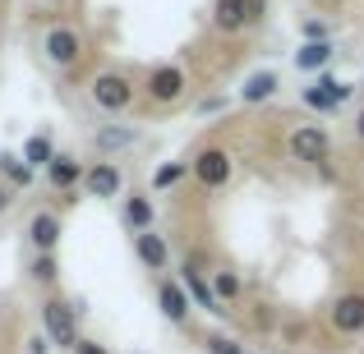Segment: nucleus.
Here are the masks:
<instances>
[{
  "label": "nucleus",
  "instance_id": "f257e3e1",
  "mask_svg": "<svg viewBox=\"0 0 364 354\" xmlns=\"http://www.w3.org/2000/svg\"><path fill=\"white\" fill-rule=\"evenodd\" d=\"M79 318H83V304H65L60 294L42 299V336L51 345H65V350L79 345Z\"/></svg>",
  "mask_w": 364,
  "mask_h": 354
},
{
  "label": "nucleus",
  "instance_id": "f03ea898",
  "mask_svg": "<svg viewBox=\"0 0 364 354\" xmlns=\"http://www.w3.org/2000/svg\"><path fill=\"white\" fill-rule=\"evenodd\" d=\"M42 55H46V65H55V70H74V65H79V55H83L79 28L51 23V28L42 33Z\"/></svg>",
  "mask_w": 364,
  "mask_h": 354
},
{
  "label": "nucleus",
  "instance_id": "7ed1b4c3",
  "mask_svg": "<svg viewBox=\"0 0 364 354\" xmlns=\"http://www.w3.org/2000/svg\"><path fill=\"white\" fill-rule=\"evenodd\" d=\"M350 97H355V88L341 83V79H332V74H318L309 88H300V101L314 111V116H332V111H341Z\"/></svg>",
  "mask_w": 364,
  "mask_h": 354
},
{
  "label": "nucleus",
  "instance_id": "20e7f679",
  "mask_svg": "<svg viewBox=\"0 0 364 354\" xmlns=\"http://www.w3.org/2000/svg\"><path fill=\"white\" fill-rule=\"evenodd\" d=\"M189 170H194V179L203 189H226V184H231V175H235V161H231V152H226V148H203V152H194Z\"/></svg>",
  "mask_w": 364,
  "mask_h": 354
},
{
  "label": "nucleus",
  "instance_id": "39448f33",
  "mask_svg": "<svg viewBox=\"0 0 364 354\" xmlns=\"http://www.w3.org/2000/svg\"><path fill=\"white\" fill-rule=\"evenodd\" d=\"M129 101H134V83L124 79V74L107 70V74H97V79H92V106H97V111L120 116V111H129Z\"/></svg>",
  "mask_w": 364,
  "mask_h": 354
},
{
  "label": "nucleus",
  "instance_id": "423d86ee",
  "mask_svg": "<svg viewBox=\"0 0 364 354\" xmlns=\"http://www.w3.org/2000/svg\"><path fill=\"white\" fill-rule=\"evenodd\" d=\"M83 194L88 198H124L129 189H124V170L116 161H92L88 170H83Z\"/></svg>",
  "mask_w": 364,
  "mask_h": 354
},
{
  "label": "nucleus",
  "instance_id": "0eeeda50",
  "mask_svg": "<svg viewBox=\"0 0 364 354\" xmlns=\"http://www.w3.org/2000/svg\"><path fill=\"white\" fill-rule=\"evenodd\" d=\"M185 88H189V79H185L180 65H152V70H148V97L157 101V106L180 101V97H185Z\"/></svg>",
  "mask_w": 364,
  "mask_h": 354
},
{
  "label": "nucleus",
  "instance_id": "6e6552de",
  "mask_svg": "<svg viewBox=\"0 0 364 354\" xmlns=\"http://www.w3.org/2000/svg\"><path fill=\"white\" fill-rule=\"evenodd\" d=\"M291 152H295V161H304V166H323V161L332 157L328 129H318V124H300V129L291 133Z\"/></svg>",
  "mask_w": 364,
  "mask_h": 354
},
{
  "label": "nucleus",
  "instance_id": "1a4fd4ad",
  "mask_svg": "<svg viewBox=\"0 0 364 354\" xmlns=\"http://www.w3.org/2000/svg\"><path fill=\"white\" fill-rule=\"evenodd\" d=\"M332 327L341 331V336H360L364 331V294H337V304L328 309Z\"/></svg>",
  "mask_w": 364,
  "mask_h": 354
},
{
  "label": "nucleus",
  "instance_id": "9d476101",
  "mask_svg": "<svg viewBox=\"0 0 364 354\" xmlns=\"http://www.w3.org/2000/svg\"><path fill=\"white\" fill-rule=\"evenodd\" d=\"M157 304L161 313H166V322H176V327H185L189 322V294L180 281H171V276H157Z\"/></svg>",
  "mask_w": 364,
  "mask_h": 354
},
{
  "label": "nucleus",
  "instance_id": "9b49d317",
  "mask_svg": "<svg viewBox=\"0 0 364 354\" xmlns=\"http://www.w3.org/2000/svg\"><path fill=\"white\" fill-rule=\"evenodd\" d=\"M124 226H129L134 235H148L152 226H157V203H152V194H139V189L124 194Z\"/></svg>",
  "mask_w": 364,
  "mask_h": 354
},
{
  "label": "nucleus",
  "instance_id": "f8f14e48",
  "mask_svg": "<svg viewBox=\"0 0 364 354\" xmlns=\"http://www.w3.org/2000/svg\"><path fill=\"white\" fill-rule=\"evenodd\" d=\"M83 161L79 157H70V152H55V161L46 166V184L51 189H60V194H70V189H79L83 184Z\"/></svg>",
  "mask_w": 364,
  "mask_h": 354
},
{
  "label": "nucleus",
  "instance_id": "ddd939ff",
  "mask_svg": "<svg viewBox=\"0 0 364 354\" xmlns=\"http://www.w3.org/2000/svg\"><path fill=\"white\" fill-rule=\"evenodd\" d=\"M28 244H33V253H55V244H60V216L33 212V221H28Z\"/></svg>",
  "mask_w": 364,
  "mask_h": 354
},
{
  "label": "nucleus",
  "instance_id": "4468645a",
  "mask_svg": "<svg viewBox=\"0 0 364 354\" xmlns=\"http://www.w3.org/2000/svg\"><path fill=\"white\" fill-rule=\"evenodd\" d=\"M180 285H185V294H189V299H194L203 313H213V318H217V313H226L222 304H217V294H213V281H208L198 267H189V262H185V272H180Z\"/></svg>",
  "mask_w": 364,
  "mask_h": 354
},
{
  "label": "nucleus",
  "instance_id": "2eb2a0df",
  "mask_svg": "<svg viewBox=\"0 0 364 354\" xmlns=\"http://www.w3.org/2000/svg\"><path fill=\"white\" fill-rule=\"evenodd\" d=\"M134 143H139V129H129V124H102L97 133H92V148L102 152V157H120L124 148H134Z\"/></svg>",
  "mask_w": 364,
  "mask_h": 354
},
{
  "label": "nucleus",
  "instance_id": "dca6fc26",
  "mask_svg": "<svg viewBox=\"0 0 364 354\" xmlns=\"http://www.w3.org/2000/svg\"><path fill=\"white\" fill-rule=\"evenodd\" d=\"M134 253H139V262L148 267V272H166L171 267V248H166V239H161L157 231L134 235Z\"/></svg>",
  "mask_w": 364,
  "mask_h": 354
},
{
  "label": "nucleus",
  "instance_id": "f3484780",
  "mask_svg": "<svg viewBox=\"0 0 364 354\" xmlns=\"http://www.w3.org/2000/svg\"><path fill=\"white\" fill-rule=\"evenodd\" d=\"M213 23L222 33H245L249 28V0H213Z\"/></svg>",
  "mask_w": 364,
  "mask_h": 354
},
{
  "label": "nucleus",
  "instance_id": "a211bd4d",
  "mask_svg": "<svg viewBox=\"0 0 364 354\" xmlns=\"http://www.w3.org/2000/svg\"><path fill=\"white\" fill-rule=\"evenodd\" d=\"M277 88H282L277 70H258V74H249V79H245L240 101H249V106H258V101H272V97H277Z\"/></svg>",
  "mask_w": 364,
  "mask_h": 354
},
{
  "label": "nucleus",
  "instance_id": "6ab92c4d",
  "mask_svg": "<svg viewBox=\"0 0 364 354\" xmlns=\"http://www.w3.org/2000/svg\"><path fill=\"white\" fill-rule=\"evenodd\" d=\"M332 55H337L332 42H300V51H295V70H300V74H318V70H328Z\"/></svg>",
  "mask_w": 364,
  "mask_h": 354
},
{
  "label": "nucleus",
  "instance_id": "aec40b11",
  "mask_svg": "<svg viewBox=\"0 0 364 354\" xmlns=\"http://www.w3.org/2000/svg\"><path fill=\"white\" fill-rule=\"evenodd\" d=\"M18 157L28 161V170H46L55 161V138H51V133H33V138L23 143V152H18Z\"/></svg>",
  "mask_w": 364,
  "mask_h": 354
},
{
  "label": "nucleus",
  "instance_id": "412c9836",
  "mask_svg": "<svg viewBox=\"0 0 364 354\" xmlns=\"http://www.w3.org/2000/svg\"><path fill=\"white\" fill-rule=\"evenodd\" d=\"M0 170H5L9 189H28L33 184V170H28V161L18 157V152H0Z\"/></svg>",
  "mask_w": 364,
  "mask_h": 354
},
{
  "label": "nucleus",
  "instance_id": "4be33fe9",
  "mask_svg": "<svg viewBox=\"0 0 364 354\" xmlns=\"http://www.w3.org/2000/svg\"><path fill=\"white\" fill-rule=\"evenodd\" d=\"M28 276H33L37 285H55V281H60V262H55V253H33Z\"/></svg>",
  "mask_w": 364,
  "mask_h": 354
},
{
  "label": "nucleus",
  "instance_id": "5701e85b",
  "mask_svg": "<svg viewBox=\"0 0 364 354\" xmlns=\"http://www.w3.org/2000/svg\"><path fill=\"white\" fill-rule=\"evenodd\" d=\"M185 175H189V161H166V166H157V175H152V189H157V194L161 189H176Z\"/></svg>",
  "mask_w": 364,
  "mask_h": 354
},
{
  "label": "nucleus",
  "instance_id": "b1692460",
  "mask_svg": "<svg viewBox=\"0 0 364 354\" xmlns=\"http://www.w3.org/2000/svg\"><path fill=\"white\" fill-rule=\"evenodd\" d=\"M213 294H217V304L240 299V276L235 272H213Z\"/></svg>",
  "mask_w": 364,
  "mask_h": 354
},
{
  "label": "nucleus",
  "instance_id": "393cba45",
  "mask_svg": "<svg viewBox=\"0 0 364 354\" xmlns=\"http://www.w3.org/2000/svg\"><path fill=\"white\" fill-rule=\"evenodd\" d=\"M208 354H245V345L235 336H226V331H213L208 336Z\"/></svg>",
  "mask_w": 364,
  "mask_h": 354
},
{
  "label": "nucleus",
  "instance_id": "a878e982",
  "mask_svg": "<svg viewBox=\"0 0 364 354\" xmlns=\"http://www.w3.org/2000/svg\"><path fill=\"white\" fill-rule=\"evenodd\" d=\"M300 37H304V42H328V23L309 18V23H300Z\"/></svg>",
  "mask_w": 364,
  "mask_h": 354
},
{
  "label": "nucleus",
  "instance_id": "bb28decb",
  "mask_svg": "<svg viewBox=\"0 0 364 354\" xmlns=\"http://www.w3.org/2000/svg\"><path fill=\"white\" fill-rule=\"evenodd\" d=\"M70 354H111V350L102 345V341H92V336H79V345H74Z\"/></svg>",
  "mask_w": 364,
  "mask_h": 354
},
{
  "label": "nucleus",
  "instance_id": "cd10ccee",
  "mask_svg": "<svg viewBox=\"0 0 364 354\" xmlns=\"http://www.w3.org/2000/svg\"><path fill=\"white\" fill-rule=\"evenodd\" d=\"M28 354H51V341L37 331V336H28Z\"/></svg>",
  "mask_w": 364,
  "mask_h": 354
},
{
  "label": "nucleus",
  "instance_id": "c85d7f7f",
  "mask_svg": "<svg viewBox=\"0 0 364 354\" xmlns=\"http://www.w3.org/2000/svg\"><path fill=\"white\" fill-rule=\"evenodd\" d=\"M9 203H14V189H9V184H0V216L9 212Z\"/></svg>",
  "mask_w": 364,
  "mask_h": 354
},
{
  "label": "nucleus",
  "instance_id": "c756f323",
  "mask_svg": "<svg viewBox=\"0 0 364 354\" xmlns=\"http://www.w3.org/2000/svg\"><path fill=\"white\" fill-rule=\"evenodd\" d=\"M355 133H360V138H364V111H360V116H355Z\"/></svg>",
  "mask_w": 364,
  "mask_h": 354
}]
</instances>
